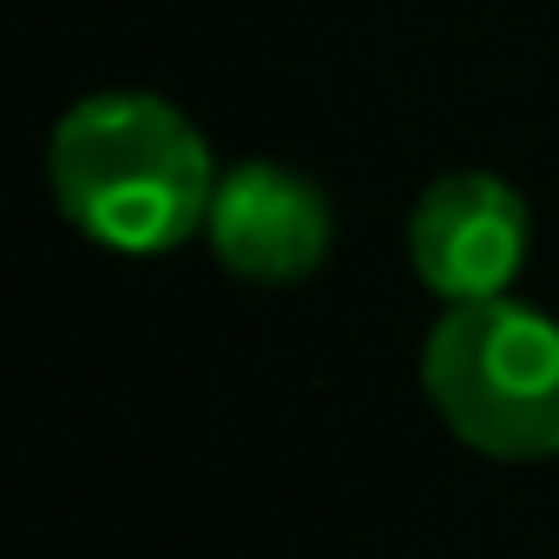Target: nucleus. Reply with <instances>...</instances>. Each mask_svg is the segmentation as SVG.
<instances>
[{"label":"nucleus","mask_w":559,"mask_h":559,"mask_svg":"<svg viewBox=\"0 0 559 559\" xmlns=\"http://www.w3.org/2000/svg\"><path fill=\"white\" fill-rule=\"evenodd\" d=\"M421 389L454 441L493 461L559 454V317L487 297L448 304L421 343Z\"/></svg>","instance_id":"obj_2"},{"label":"nucleus","mask_w":559,"mask_h":559,"mask_svg":"<svg viewBox=\"0 0 559 559\" xmlns=\"http://www.w3.org/2000/svg\"><path fill=\"white\" fill-rule=\"evenodd\" d=\"M47 178L73 230L119 257H158L204 230L217 165L204 132L158 93H93L67 106Z\"/></svg>","instance_id":"obj_1"},{"label":"nucleus","mask_w":559,"mask_h":559,"mask_svg":"<svg viewBox=\"0 0 559 559\" xmlns=\"http://www.w3.org/2000/svg\"><path fill=\"white\" fill-rule=\"evenodd\" d=\"M526 198L493 171H448L408 211V263L441 304H487L526 263Z\"/></svg>","instance_id":"obj_3"},{"label":"nucleus","mask_w":559,"mask_h":559,"mask_svg":"<svg viewBox=\"0 0 559 559\" xmlns=\"http://www.w3.org/2000/svg\"><path fill=\"white\" fill-rule=\"evenodd\" d=\"M204 237L217 263L243 284H304L336 243L330 191L276 158H243L217 178Z\"/></svg>","instance_id":"obj_4"}]
</instances>
